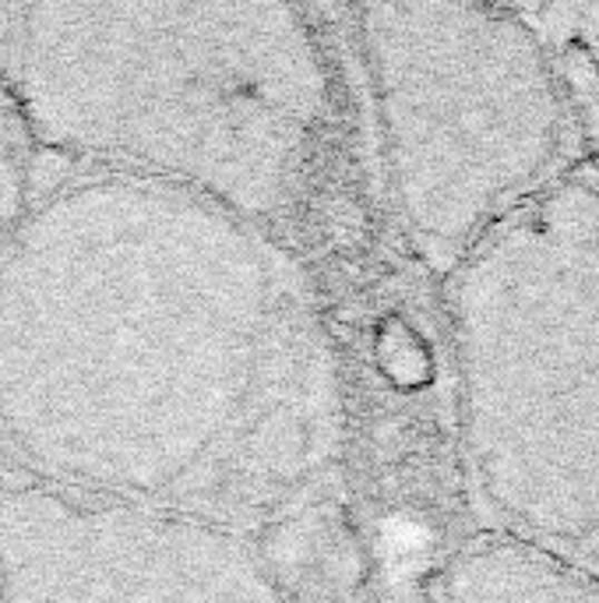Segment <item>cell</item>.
Instances as JSON below:
<instances>
[{
    "label": "cell",
    "mask_w": 599,
    "mask_h": 603,
    "mask_svg": "<svg viewBox=\"0 0 599 603\" xmlns=\"http://www.w3.org/2000/svg\"><path fill=\"white\" fill-rule=\"evenodd\" d=\"M469 477L498 533L599 575V184L564 174L448 272Z\"/></svg>",
    "instance_id": "3957f363"
},
{
    "label": "cell",
    "mask_w": 599,
    "mask_h": 603,
    "mask_svg": "<svg viewBox=\"0 0 599 603\" xmlns=\"http://www.w3.org/2000/svg\"><path fill=\"white\" fill-rule=\"evenodd\" d=\"M547 39L571 110L575 142L599 145V8H526ZM599 184V177H592Z\"/></svg>",
    "instance_id": "52a82bcc"
},
{
    "label": "cell",
    "mask_w": 599,
    "mask_h": 603,
    "mask_svg": "<svg viewBox=\"0 0 599 603\" xmlns=\"http://www.w3.org/2000/svg\"><path fill=\"white\" fill-rule=\"evenodd\" d=\"M0 603H289L229 523L53 480L0 487Z\"/></svg>",
    "instance_id": "5b68a950"
},
{
    "label": "cell",
    "mask_w": 599,
    "mask_h": 603,
    "mask_svg": "<svg viewBox=\"0 0 599 603\" xmlns=\"http://www.w3.org/2000/svg\"><path fill=\"white\" fill-rule=\"evenodd\" d=\"M0 85L47 145L258 223L332 117L325 50L286 4H0Z\"/></svg>",
    "instance_id": "7a4b0ae2"
},
{
    "label": "cell",
    "mask_w": 599,
    "mask_h": 603,
    "mask_svg": "<svg viewBox=\"0 0 599 603\" xmlns=\"http://www.w3.org/2000/svg\"><path fill=\"white\" fill-rule=\"evenodd\" d=\"M356 32L399 220L438 272L568 169L571 110L526 8L363 4Z\"/></svg>",
    "instance_id": "277c9868"
},
{
    "label": "cell",
    "mask_w": 599,
    "mask_h": 603,
    "mask_svg": "<svg viewBox=\"0 0 599 603\" xmlns=\"http://www.w3.org/2000/svg\"><path fill=\"white\" fill-rule=\"evenodd\" d=\"M444 603H599V575L494 533L455 554L444 575Z\"/></svg>",
    "instance_id": "8992f818"
},
{
    "label": "cell",
    "mask_w": 599,
    "mask_h": 603,
    "mask_svg": "<svg viewBox=\"0 0 599 603\" xmlns=\"http://www.w3.org/2000/svg\"><path fill=\"white\" fill-rule=\"evenodd\" d=\"M335 409L307 293L258 220L114 169L0 247V435L39 480L229 523L328 459Z\"/></svg>",
    "instance_id": "6da1fadb"
}]
</instances>
